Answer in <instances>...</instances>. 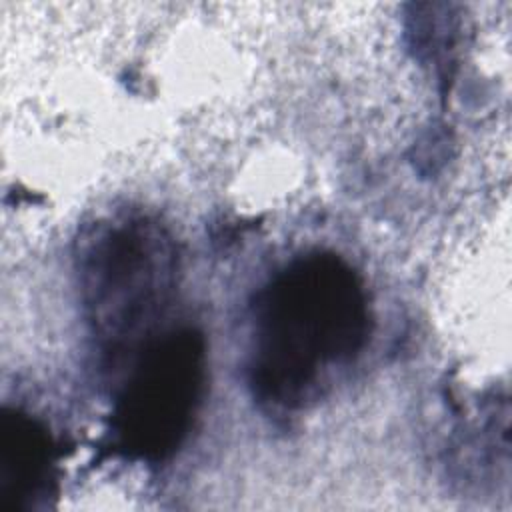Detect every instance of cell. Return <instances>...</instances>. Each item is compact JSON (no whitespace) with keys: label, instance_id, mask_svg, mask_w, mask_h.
<instances>
[{"label":"cell","instance_id":"cell-2","mask_svg":"<svg viewBox=\"0 0 512 512\" xmlns=\"http://www.w3.org/2000/svg\"><path fill=\"white\" fill-rule=\"evenodd\" d=\"M176 272L172 236L142 212H116L84 228L76 276L90 330L106 354L140 352L156 338L176 290Z\"/></svg>","mask_w":512,"mask_h":512},{"label":"cell","instance_id":"cell-4","mask_svg":"<svg viewBox=\"0 0 512 512\" xmlns=\"http://www.w3.org/2000/svg\"><path fill=\"white\" fill-rule=\"evenodd\" d=\"M54 480V452L46 430L18 410L0 416V506L20 510L46 496Z\"/></svg>","mask_w":512,"mask_h":512},{"label":"cell","instance_id":"cell-1","mask_svg":"<svg viewBox=\"0 0 512 512\" xmlns=\"http://www.w3.org/2000/svg\"><path fill=\"white\" fill-rule=\"evenodd\" d=\"M368 336L366 292L336 254L312 252L280 270L252 310L248 378L258 400L300 408Z\"/></svg>","mask_w":512,"mask_h":512},{"label":"cell","instance_id":"cell-3","mask_svg":"<svg viewBox=\"0 0 512 512\" xmlns=\"http://www.w3.org/2000/svg\"><path fill=\"white\" fill-rule=\"evenodd\" d=\"M206 376L204 340L190 328L152 338L134 358L112 410V436L140 460L172 454L198 410Z\"/></svg>","mask_w":512,"mask_h":512}]
</instances>
